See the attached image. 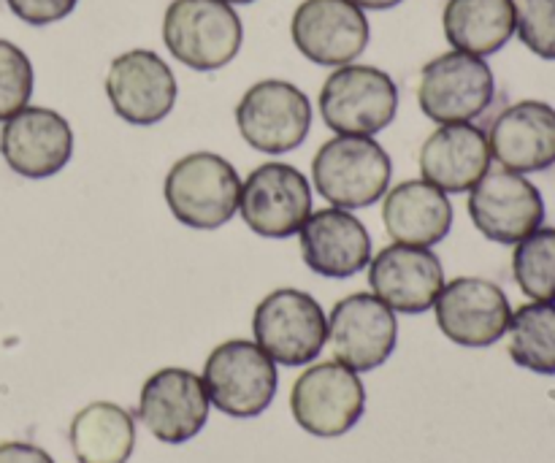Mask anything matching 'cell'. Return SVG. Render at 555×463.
Listing matches in <instances>:
<instances>
[{
  "label": "cell",
  "mask_w": 555,
  "mask_h": 463,
  "mask_svg": "<svg viewBox=\"0 0 555 463\" xmlns=\"http://www.w3.org/2000/svg\"><path fill=\"white\" fill-rule=\"evenodd\" d=\"M390 155L372 136L336 133L312 160L318 193L336 209H363L388 193Z\"/></svg>",
  "instance_id": "1"
},
{
  "label": "cell",
  "mask_w": 555,
  "mask_h": 463,
  "mask_svg": "<svg viewBox=\"0 0 555 463\" xmlns=\"http://www.w3.org/2000/svg\"><path fill=\"white\" fill-rule=\"evenodd\" d=\"M163 195L182 226L211 231L233 220L242 198L238 171L215 152H193L168 168Z\"/></svg>",
  "instance_id": "2"
},
{
  "label": "cell",
  "mask_w": 555,
  "mask_h": 463,
  "mask_svg": "<svg viewBox=\"0 0 555 463\" xmlns=\"http://www.w3.org/2000/svg\"><path fill=\"white\" fill-rule=\"evenodd\" d=\"M163 41L179 63L209 74L236 57L244 27L225 0H173L163 16Z\"/></svg>",
  "instance_id": "3"
},
{
  "label": "cell",
  "mask_w": 555,
  "mask_h": 463,
  "mask_svg": "<svg viewBox=\"0 0 555 463\" xmlns=\"http://www.w3.org/2000/svg\"><path fill=\"white\" fill-rule=\"evenodd\" d=\"M204 388L209 404L228 417H258L274 401L280 388L276 363L258 342L231 339L211 350L204 366Z\"/></svg>",
  "instance_id": "4"
},
{
  "label": "cell",
  "mask_w": 555,
  "mask_h": 463,
  "mask_svg": "<svg viewBox=\"0 0 555 463\" xmlns=\"http://www.w3.org/2000/svg\"><path fill=\"white\" fill-rule=\"evenodd\" d=\"M399 112V87L374 65H339L320 90V117L334 133L374 136Z\"/></svg>",
  "instance_id": "5"
},
{
  "label": "cell",
  "mask_w": 555,
  "mask_h": 463,
  "mask_svg": "<svg viewBox=\"0 0 555 463\" xmlns=\"http://www.w3.org/2000/svg\"><path fill=\"white\" fill-rule=\"evenodd\" d=\"M253 334L260 350L280 366H307L323 352L328 320L309 293L280 287L258 304Z\"/></svg>",
  "instance_id": "6"
},
{
  "label": "cell",
  "mask_w": 555,
  "mask_h": 463,
  "mask_svg": "<svg viewBox=\"0 0 555 463\" xmlns=\"http://www.w3.org/2000/svg\"><path fill=\"white\" fill-rule=\"evenodd\" d=\"M493 95H496V79L486 57L453 49L423 65L417 103L434 123H472L488 112Z\"/></svg>",
  "instance_id": "7"
},
{
  "label": "cell",
  "mask_w": 555,
  "mask_h": 463,
  "mask_svg": "<svg viewBox=\"0 0 555 463\" xmlns=\"http://www.w3.org/2000/svg\"><path fill=\"white\" fill-rule=\"evenodd\" d=\"M291 410L298 426L320 439H334L356 428L366 410V388L358 372L339 361L307 369L296 380Z\"/></svg>",
  "instance_id": "8"
},
{
  "label": "cell",
  "mask_w": 555,
  "mask_h": 463,
  "mask_svg": "<svg viewBox=\"0 0 555 463\" xmlns=\"http://www.w3.org/2000/svg\"><path fill=\"white\" fill-rule=\"evenodd\" d=\"M242 139L263 155H285L304 144L312 128V103L296 85L263 79L249 87L236 106Z\"/></svg>",
  "instance_id": "9"
},
{
  "label": "cell",
  "mask_w": 555,
  "mask_h": 463,
  "mask_svg": "<svg viewBox=\"0 0 555 463\" xmlns=\"http://www.w3.org/2000/svg\"><path fill=\"white\" fill-rule=\"evenodd\" d=\"M238 211L258 236L291 239L312 215V190L291 163H263L242 182Z\"/></svg>",
  "instance_id": "10"
},
{
  "label": "cell",
  "mask_w": 555,
  "mask_h": 463,
  "mask_svg": "<svg viewBox=\"0 0 555 463\" xmlns=\"http://www.w3.org/2000/svg\"><path fill=\"white\" fill-rule=\"evenodd\" d=\"M469 217L477 231L493 244H518L542 228L545 201L524 173L502 168L488 171L469 190Z\"/></svg>",
  "instance_id": "11"
},
{
  "label": "cell",
  "mask_w": 555,
  "mask_h": 463,
  "mask_svg": "<svg viewBox=\"0 0 555 463\" xmlns=\"http://www.w3.org/2000/svg\"><path fill=\"white\" fill-rule=\"evenodd\" d=\"M437 325L450 342L472 350L504 339L513 320V307L504 291L480 276H459L439 291L434 301Z\"/></svg>",
  "instance_id": "12"
},
{
  "label": "cell",
  "mask_w": 555,
  "mask_h": 463,
  "mask_svg": "<svg viewBox=\"0 0 555 463\" xmlns=\"http://www.w3.org/2000/svg\"><path fill=\"white\" fill-rule=\"evenodd\" d=\"M298 52L318 65H350L369 47V20L352 0H304L291 20Z\"/></svg>",
  "instance_id": "13"
},
{
  "label": "cell",
  "mask_w": 555,
  "mask_h": 463,
  "mask_svg": "<svg viewBox=\"0 0 555 463\" xmlns=\"http://www.w3.org/2000/svg\"><path fill=\"white\" fill-rule=\"evenodd\" d=\"M328 339L336 361L352 372H374L393 356L399 323L393 309L377 296L352 293L331 309Z\"/></svg>",
  "instance_id": "14"
},
{
  "label": "cell",
  "mask_w": 555,
  "mask_h": 463,
  "mask_svg": "<svg viewBox=\"0 0 555 463\" xmlns=\"http://www.w3.org/2000/svg\"><path fill=\"white\" fill-rule=\"evenodd\" d=\"M177 92L173 70L150 49H130L108 65L106 95L114 114L130 125H155L166 119L177 103Z\"/></svg>",
  "instance_id": "15"
},
{
  "label": "cell",
  "mask_w": 555,
  "mask_h": 463,
  "mask_svg": "<svg viewBox=\"0 0 555 463\" xmlns=\"http://www.w3.org/2000/svg\"><path fill=\"white\" fill-rule=\"evenodd\" d=\"M139 417L160 442H190L209 421L204 380L188 369H160L141 388Z\"/></svg>",
  "instance_id": "16"
},
{
  "label": "cell",
  "mask_w": 555,
  "mask_h": 463,
  "mask_svg": "<svg viewBox=\"0 0 555 463\" xmlns=\"http://www.w3.org/2000/svg\"><path fill=\"white\" fill-rule=\"evenodd\" d=\"M0 155L5 166L25 179H49L68 166L74 133L65 117L43 106H25L0 130Z\"/></svg>",
  "instance_id": "17"
},
{
  "label": "cell",
  "mask_w": 555,
  "mask_h": 463,
  "mask_svg": "<svg viewBox=\"0 0 555 463\" xmlns=\"http://www.w3.org/2000/svg\"><path fill=\"white\" fill-rule=\"evenodd\" d=\"M374 296L393 312H428L444 285V269L428 247L390 244L369 263Z\"/></svg>",
  "instance_id": "18"
},
{
  "label": "cell",
  "mask_w": 555,
  "mask_h": 463,
  "mask_svg": "<svg viewBox=\"0 0 555 463\" xmlns=\"http://www.w3.org/2000/svg\"><path fill=\"white\" fill-rule=\"evenodd\" d=\"M491 157L515 173H537L555 166V108L545 101L507 106L488 130Z\"/></svg>",
  "instance_id": "19"
},
{
  "label": "cell",
  "mask_w": 555,
  "mask_h": 463,
  "mask_svg": "<svg viewBox=\"0 0 555 463\" xmlns=\"http://www.w3.org/2000/svg\"><path fill=\"white\" fill-rule=\"evenodd\" d=\"M304 263L328 280H347L372 260V239L363 222L347 209H320L298 231Z\"/></svg>",
  "instance_id": "20"
},
{
  "label": "cell",
  "mask_w": 555,
  "mask_h": 463,
  "mask_svg": "<svg viewBox=\"0 0 555 463\" xmlns=\"http://www.w3.org/2000/svg\"><path fill=\"white\" fill-rule=\"evenodd\" d=\"M488 136L472 123L439 125L421 146V173L444 193H469L491 171Z\"/></svg>",
  "instance_id": "21"
},
{
  "label": "cell",
  "mask_w": 555,
  "mask_h": 463,
  "mask_svg": "<svg viewBox=\"0 0 555 463\" xmlns=\"http://www.w3.org/2000/svg\"><path fill=\"white\" fill-rule=\"evenodd\" d=\"M383 198L385 231L396 244L431 249L453 228V204L448 193L426 179L401 182Z\"/></svg>",
  "instance_id": "22"
},
{
  "label": "cell",
  "mask_w": 555,
  "mask_h": 463,
  "mask_svg": "<svg viewBox=\"0 0 555 463\" xmlns=\"http://www.w3.org/2000/svg\"><path fill=\"white\" fill-rule=\"evenodd\" d=\"M442 27L455 52L488 57L515 36L518 9L515 0H448Z\"/></svg>",
  "instance_id": "23"
},
{
  "label": "cell",
  "mask_w": 555,
  "mask_h": 463,
  "mask_svg": "<svg viewBox=\"0 0 555 463\" xmlns=\"http://www.w3.org/2000/svg\"><path fill=\"white\" fill-rule=\"evenodd\" d=\"M70 448L79 463H128L135 448L133 417L112 401H95L70 423Z\"/></svg>",
  "instance_id": "24"
},
{
  "label": "cell",
  "mask_w": 555,
  "mask_h": 463,
  "mask_svg": "<svg viewBox=\"0 0 555 463\" xmlns=\"http://www.w3.org/2000/svg\"><path fill=\"white\" fill-rule=\"evenodd\" d=\"M509 358L534 374H555V304H524L509 320Z\"/></svg>",
  "instance_id": "25"
},
{
  "label": "cell",
  "mask_w": 555,
  "mask_h": 463,
  "mask_svg": "<svg viewBox=\"0 0 555 463\" xmlns=\"http://www.w3.org/2000/svg\"><path fill=\"white\" fill-rule=\"evenodd\" d=\"M513 276L531 301L555 304V228H537L515 244Z\"/></svg>",
  "instance_id": "26"
},
{
  "label": "cell",
  "mask_w": 555,
  "mask_h": 463,
  "mask_svg": "<svg viewBox=\"0 0 555 463\" xmlns=\"http://www.w3.org/2000/svg\"><path fill=\"white\" fill-rule=\"evenodd\" d=\"M33 85L36 76H33L30 57L16 43L0 38V123L30 103Z\"/></svg>",
  "instance_id": "27"
},
{
  "label": "cell",
  "mask_w": 555,
  "mask_h": 463,
  "mask_svg": "<svg viewBox=\"0 0 555 463\" xmlns=\"http://www.w3.org/2000/svg\"><path fill=\"white\" fill-rule=\"evenodd\" d=\"M518 33L526 49L542 60H555V0H515Z\"/></svg>",
  "instance_id": "28"
},
{
  "label": "cell",
  "mask_w": 555,
  "mask_h": 463,
  "mask_svg": "<svg viewBox=\"0 0 555 463\" xmlns=\"http://www.w3.org/2000/svg\"><path fill=\"white\" fill-rule=\"evenodd\" d=\"M5 3H9L11 14L20 16L22 22L33 27H43L74 14L79 0H5Z\"/></svg>",
  "instance_id": "29"
},
{
  "label": "cell",
  "mask_w": 555,
  "mask_h": 463,
  "mask_svg": "<svg viewBox=\"0 0 555 463\" xmlns=\"http://www.w3.org/2000/svg\"><path fill=\"white\" fill-rule=\"evenodd\" d=\"M0 463H54L47 450L30 442H3L0 445Z\"/></svg>",
  "instance_id": "30"
},
{
  "label": "cell",
  "mask_w": 555,
  "mask_h": 463,
  "mask_svg": "<svg viewBox=\"0 0 555 463\" xmlns=\"http://www.w3.org/2000/svg\"><path fill=\"white\" fill-rule=\"evenodd\" d=\"M356 5H361L363 11H385V9H396L401 0H352Z\"/></svg>",
  "instance_id": "31"
},
{
  "label": "cell",
  "mask_w": 555,
  "mask_h": 463,
  "mask_svg": "<svg viewBox=\"0 0 555 463\" xmlns=\"http://www.w3.org/2000/svg\"><path fill=\"white\" fill-rule=\"evenodd\" d=\"M225 3H231V5H247V3H255V0H225Z\"/></svg>",
  "instance_id": "32"
}]
</instances>
